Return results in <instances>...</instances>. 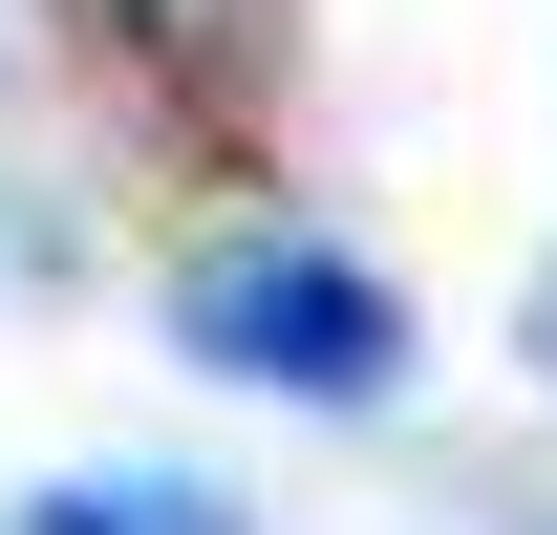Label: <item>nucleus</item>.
Here are the masks:
<instances>
[{
  "label": "nucleus",
  "mask_w": 557,
  "mask_h": 535,
  "mask_svg": "<svg viewBox=\"0 0 557 535\" xmlns=\"http://www.w3.org/2000/svg\"><path fill=\"white\" fill-rule=\"evenodd\" d=\"M172 364H194V386H258V407H386L408 386V300H386L344 236L236 214V236L172 258Z\"/></svg>",
  "instance_id": "1"
},
{
  "label": "nucleus",
  "mask_w": 557,
  "mask_h": 535,
  "mask_svg": "<svg viewBox=\"0 0 557 535\" xmlns=\"http://www.w3.org/2000/svg\"><path fill=\"white\" fill-rule=\"evenodd\" d=\"M0 535H258V514H236L214 471H150V450H108V471H44V493H22Z\"/></svg>",
  "instance_id": "2"
},
{
  "label": "nucleus",
  "mask_w": 557,
  "mask_h": 535,
  "mask_svg": "<svg viewBox=\"0 0 557 535\" xmlns=\"http://www.w3.org/2000/svg\"><path fill=\"white\" fill-rule=\"evenodd\" d=\"M515 343H536V386H557V258H536V300H515Z\"/></svg>",
  "instance_id": "3"
}]
</instances>
